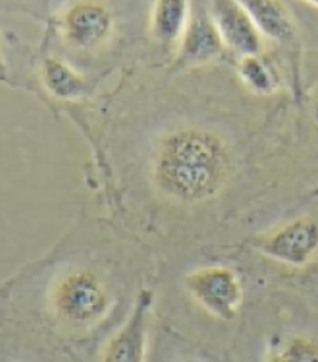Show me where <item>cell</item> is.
I'll use <instances>...</instances> for the list:
<instances>
[{"instance_id":"obj_1","label":"cell","mask_w":318,"mask_h":362,"mask_svg":"<svg viewBox=\"0 0 318 362\" xmlns=\"http://www.w3.org/2000/svg\"><path fill=\"white\" fill-rule=\"evenodd\" d=\"M149 172L159 191L172 200L203 203L228 186L235 172V156L215 131L177 126L154 144Z\"/></svg>"},{"instance_id":"obj_2","label":"cell","mask_w":318,"mask_h":362,"mask_svg":"<svg viewBox=\"0 0 318 362\" xmlns=\"http://www.w3.org/2000/svg\"><path fill=\"white\" fill-rule=\"evenodd\" d=\"M113 292L98 272L76 267L65 272L50 292V309L63 327L84 330L106 318Z\"/></svg>"},{"instance_id":"obj_3","label":"cell","mask_w":318,"mask_h":362,"mask_svg":"<svg viewBox=\"0 0 318 362\" xmlns=\"http://www.w3.org/2000/svg\"><path fill=\"white\" fill-rule=\"evenodd\" d=\"M183 286L197 305L220 321H234L243 304V284L226 266H202L183 278Z\"/></svg>"},{"instance_id":"obj_4","label":"cell","mask_w":318,"mask_h":362,"mask_svg":"<svg viewBox=\"0 0 318 362\" xmlns=\"http://www.w3.org/2000/svg\"><path fill=\"white\" fill-rule=\"evenodd\" d=\"M62 40L79 52H96L111 42L115 17L100 0H74L59 14Z\"/></svg>"},{"instance_id":"obj_5","label":"cell","mask_w":318,"mask_h":362,"mask_svg":"<svg viewBox=\"0 0 318 362\" xmlns=\"http://www.w3.org/2000/svg\"><path fill=\"white\" fill-rule=\"evenodd\" d=\"M254 247L280 264L303 269L318 255V223L311 216L286 221L259 235Z\"/></svg>"},{"instance_id":"obj_6","label":"cell","mask_w":318,"mask_h":362,"mask_svg":"<svg viewBox=\"0 0 318 362\" xmlns=\"http://www.w3.org/2000/svg\"><path fill=\"white\" fill-rule=\"evenodd\" d=\"M152 301L151 288H142L128 318L106 342L102 362H144Z\"/></svg>"},{"instance_id":"obj_7","label":"cell","mask_w":318,"mask_h":362,"mask_svg":"<svg viewBox=\"0 0 318 362\" xmlns=\"http://www.w3.org/2000/svg\"><path fill=\"white\" fill-rule=\"evenodd\" d=\"M212 21L226 48L240 57L259 56L261 33L239 0H212Z\"/></svg>"},{"instance_id":"obj_8","label":"cell","mask_w":318,"mask_h":362,"mask_svg":"<svg viewBox=\"0 0 318 362\" xmlns=\"http://www.w3.org/2000/svg\"><path fill=\"white\" fill-rule=\"evenodd\" d=\"M223 47L212 17L205 13H195L191 16L186 31L180 40L178 62L181 65H202L219 57Z\"/></svg>"},{"instance_id":"obj_9","label":"cell","mask_w":318,"mask_h":362,"mask_svg":"<svg viewBox=\"0 0 318 362\" xmlns=\"http://www.w3.org/2000/svg\"><path fill=\"white\" fill-rule=\"evenodd\" d=\"M239 2L249 13L261 35L278 42H286L294 37V19L280 0H239Z\"/></svg>"},{"instance_id":"obj_10","label":"cell","mask_w":318,"mask_h":362,"mask_svg":"<svg viewBox=\"0 0 318 362\" xmlns=\"http://www.w3.org/2000/svg\"><path fill=\"white\" fill-rule=\"evenodd\" d=\"M189 19L188 0H156L151 13V33L163 45H180Z\"/></svg>"},{"instance_id":"obj_11","label":"cell","mask_w":318,"mask_h":362,"mask_svg":"<svg viewBox=\"0 0 318 362\" xmlns=\"http://www.w3.org/2000/svg\"><path fill=\"white\" fill-rule=\"evenodd\" d=\"M42 80L48 93L60 100H74L86 93L85 77L72 69L68 63L57 59H47L42 68Z\"/></svg>"},{"instance_id":"obj_12","label":"cell","mask_w":318,"mask_h":362,"mask_svg":"<svg viewBox=\"0 0 318 362\" xmlns=\"http://www.w3.org/2000/svg\"><path fill=\"white\" fill-rule=\"evenodd\" d=\"M265 362H318V339L309 334H293L268 353Z\"/></svg>"},{"instance_id":"obj_13","label":"cell","mask_w":318,"mask_h":362,"mask_svg":"<svg viewBox=\"0 0 318 362\" xmlns=\"http://www.w3.org/2000/svg\"><path fill=\"white\" fill-rule=\"evenodd\" d=\"M239 74L254 93L268 94L276 86L274 72L259 56L242 57L239 63Z\"/></svg>"},{"instance_id":"obj_14","label":"cell","mask_w":318,"mask_h":362,"mask_svg":"<svg viewBox=\"0 0 318 362\" xmlns=\"http://www.w3.org/2000/svg\"><path fill=\"white\" fill-rule=\"evenodd\" d=\"M306 4H309V5H312V6H315V8H318V0H305Z\"/></svg>"}]
</instances>
